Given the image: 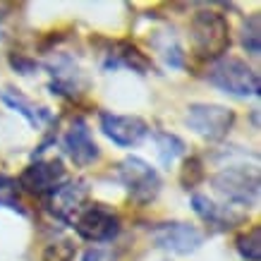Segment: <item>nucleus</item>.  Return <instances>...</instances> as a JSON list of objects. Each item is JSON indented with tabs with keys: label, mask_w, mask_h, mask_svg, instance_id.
Instances as JSON below:
<instances>
[{
	"label": "nucleus",
	"mask_w": 261,
	"mask_h": 261,
	"mask_svg": "<svg viewBox=\"0 0 261 261\" xmlns=\"http://www.w3.org/2000/svg\"><path fill=\"white\" fill-rule=\"evenodd\" d=\"M192 48L201 60H221L230 48V24L221 12L201 10L190 22Z\"/></svg>",
	"instance_id": "f257e3e1"
},
{
	"label": "nucleus",
	"mask_w": 261,
	"mask_h": 261,
	"mask_svg": "<svg viewBox=\"0 0 261 261\" xmlns=\"http://www.w3.org/2000/svg\"><path fill=\"white\" fill-rule=\"evenodd\" d=\"M208 82L216 89H221L223 94L238 96V98H249V96L261 94V82L259 74L240 58L223 56L216 60L208 70Z\"/></svg>",
	"instance_id": "f03ea898"
},
{
	"label": "nucleus",
	"mask_w": 261,
	"mask_h": 261,
	"mask_svg": "<svg viewBox=\"0 0 261 261\" xmlns=\"http://www.w3.org/2000/svg\"><path fill=\"white\" fill-rule=\"evenodd\" d=\"M115 177L127 190V194L132 197V201H137L139 206L151 204L163 187L159 170L139 156H127L125 161H120Z\"/></svg>",
	"instance_id": "7ed1b4c3"
},
{
	"label": "nucleus",
	"mask_w": 261,
	"mask_h": 261,
	"mask_svg": "<svg viewBox=\"0 0 261 261\" xmlns=\"http://www.w3.org/2000/svg\"><path fill=\"white\" fill-rule=\"evenodd\" d=\"M214 190L230 204L254 208L259 204V170L247 166H228L214 175Z\"/></svg>",
	"instance_id": "20e7f679"
},
{
	"label": "nucleus",
	"mask_w": 261,
	"mask_h": 261,
	"mask_svg": "<svg viewBox=\"0 0 261 261\" xmlns=\"http://www.w3.org/2000/svg\"><path fill=\"white\" fill-rule=\"evenodd\" d=\"M235 111H230L225 106H216V103H192L187 108L185 122L194 135L204 137L208 142H218L235 125Z\"/></svg>",
	"instance_id": "39448f33"
},
{
	"label": "nucleus",
	"mask_w": 261,
	"mask_h": 261,
	"mask_svg": "<svg viewBox=\"0 0 261 261\" xmlns=\"http://www.w3.org/2000/svg\"><path fill=\"white\" fill-rule=\"evenodd\" d=\"M72 228L87 242H111L120 232V216L106 204H89L74 216Z\"/></svg>",
	"instance_id": "423d86ee"
},
{
	"label": "nucleus",
	"mask_w": 261,
	"mask_h": 261,
	"mask_svg": "<svg viewBox=\"0 0 261 261\" xmlns=\"http://www.w3.org/2000/svg\"><path fill=\"white\" fill-rule=\"evenodd\" d=\"M151 238L156 242V247L166 249V252L175 254V256H190L204 245V232L197 225L190 223H161L151 230Z\"/></svg>",
	"instance_id": "0eeeda50"
},
{
	"label": "nucleus",
	"mask_w": 261,
	"mask_h": 261,
	"mask_svg": "<svg viewBox=\"0 0 261 261\" xmlns=\"http://www.w3.org/2000/svg\"><path fill=\"white\" fill-rule=\"evenodd\" d=\"M98 125H101L103 135L108 137L115 146H122V149L137 146L151 132L146 120H142L139 115H118V113L111 111H103L98 115Z\"/></svg>",
	"instance_id": "6e6552de"
},
{
	"label": "nucleus",
	"mask_w": 261,
	"mask_h": 261,
	"mask_svg": "<svg viewBox=\"0 0 261 261\" xmlns=\"http://www.w3.org/2000/svg\"><path fill=\"white\" fill-rule=\"evenodd\" d=\"M65 180H67V170L60 161H36L22 170V175L17 177V187H22L34 197H48Z\"/></svg>",
	"instance_id": "1a4fd4ad"
},
{
	"label": "nucleus",
	"mask_w": 261,
	"mask_h": 261,
	"mask_svg": "<svg viewBox=\"0 0 261 261\" xmlns=\"http://www.w3.org/2000/svg\"><path fill=\"white\" fill-rule=\"evenodd\" d=\"M87 197H89V187L84 180H65L60 187H56L43 199H46V208L56 216L58 221L72 225L74 216L84 208Z\"/></svg>",
	"instance_id": "9d476101"
},
{
	"label": "nucleus",
	"mask_w": 261,
	"mask_h": 261,
	"mask_svg": "<svg viewBox=\"0 0 261 261\" xmlns=\"http://www.w3.org/2000/svg\"><path fill=\"white\" fill-rule=\"evenodd\" d=\"M63 149L72 159V163L80 168H87L101 159V149H98V144L94 142L89 125L82 118L72 120L70 129H67L63 137Z\"/></svg>",
	"instance_id": "9b49d317"
},
{
	"label": "nucleus",
	"mask_w": 261,
	"mask_h": 261,
	"mask_svg": "<svg viewBox=\"0 0 261 261\" xmlns=\"http://www.w3.org/2000/svg\"><path fill=\"white\" fill-rule=\"evenodd\" d=\"M46 70L50 72L53 82L48 84L50 94L58 96H77L84 91V74L82 70L74 65L70 56H56V60H50L46 65Z\"/></svg>",
	"instance_id": "f8f14e48"
},
{
	"label": "nucleus",
	"mask_w": 261,
	"mask_h": 261,
	"mask_svg": "<svg viewBox=\"0 0 261 261\" xmlns=\"http://www.w3.org/2000/svg\"><path fill=\"white\" fill-rule=\"evenodd\" d=\"M192 211L214 230L223 232V230H230L245 223L247 214H240L235 211V206H218L216 201L206 197V194H192Z\"/></svg>",
	"instance_id": "ddd939ff"
},
{
	"label": "nucleus",
	"mask_w": 261,
	"mask_h": 261,
	"mask_svg": "<svg viewBox=\"0 0 261 261\" xmlns=\"http://www.w3.org/2000/svg\"><path fill=\"white\" fill-rule=\"evenodd\" d=\"M0 101L5 103L10 111L19 113V115H22V118L34 127V129H41L46 122L53 120V113L48 111V108L36 106L34 101H29L27 96L19 94V91H15V89H3V91H0Z\"/></svg>",
	"instance_id": "4468645a"
},
{
	"label": "nucleus",
	"mask_w": 261,
	"mask_h": 261,
	"mask_svg": "<svg viewBox=\"0 0 261 261\" xmlns=\"http://www.w3.org/2000/svg\"><path fill=\"white\" fill-rule=\"evenodd\" d=\"M120 65H125L129 70L139 72V74H146L151 72L153 63H151V58L146 53H142L135 43H127V41H118L115 48H113L111 53H108V60H106V70H115Z\"/></svg>",
	"instance_id": "2eb2a0df"
},
{
	"label": "nucleus",
	"mask_w": 261,
	"mask_h": 261,
	"mask_svg": "<svg viewBox=\"0 0 261 261\" xmlns=\"http://www.w3.org/2000/svg\"><path fill=\"white\" fill-rule=\"evenodd\" d=\"M153 137H156L159 159L163 166L175 163V159H180L182 153H185V142H182L177 135H170V132H153Z\"/></svg>",
	"instance_id": "dca6fc26"
},
{
	"label": "nucleus",
	"mask_w": 261,
	"mask_h": 261,
	"mask_svg": "<svg viewBox=\"0 0 261 261\" xmlns=\"http://www.w3.org/2000/svg\"><path fill=\"white\" fill-rule=\"evenodd\" d=\"M240 43L252 58L261 53V19L259 15H249L240 29Z\"/></svg>",
	"instance_id": "f3484780"
},
{
	"label": "nucleus",
	"mask_w": 261,
	"mask_h": 261,
	"mask_svg": "<svg viewBox=\"0 0 261 261\" xmlns=\"http://www.w3.org/2000/svg\"><path fill=\"white\" fill-rule=\"evenodd\" d=\"M0 208H10L19 216H27L22 199H19V187L17 180L10 175H0Z\"/></svg>",
	"instance_id": "a211bd4d"
},
{
	"label": "nucleus",
	"mask_w": 261,
	"mask_h": 261,
	"mask_svg": "<svg viewBox=\"0 0 261 261\" xmlns=\"http://www.w3.org/2000/svg\"><path fill=\"white\" fill-rule=\"evenodd\" d=\"M238 252L245 261H261V228L254 225L238 238Z\"/></svg>",
	"instance_id": "6ab92c4d"
},
{
	"label": "nucleus",
	"mask_w": 261,
	"mask_h": 261,
	"mask_svg": "<svg viewBox=\"0 0 261 261\" xmlns=\"http://www.w3.org/2000/svg\"><path fill=\"white\" fill-rule=\"evenodd\" d=\"M206 177V170H204V163L199 156H190V159L182 161V168H180V185L185 190H194L199 182H204Z\"/></svg>",
	"instance_id": "aec40b11"
},
{
	"label": "nucleus",
	"mask_w": 261,
	"mask_h": 261,
	"mask_svg": "<svg viewBox=\"0 0 261 261\" xmlns=\"http://www.w3.org/2000/svg\"><path fill=\"white\" fill-rule=\"evenodd\" d=\"M74 254H77V247L72 245L70 240H60V242H53V245L46 247L41 261H72Z\"/></svg>",
	"instance_id": "412c9836"
},
{
	"label": "nucleus",
	"mask_w": 261,
	"mask_h": 261,
	"mask_svg": "<svg viewBox=\"0 0 261 261\" xmlns=\"http://www.w3.org/2000/svg\"><path fill=\"white\" fill-rule=\"evenodd\" d=\"M10 65H12V70H17L19 74H32L36 70V63H34L32 58L27 56H19V53H10Z\"/></svg>",
	"instance_id": "4be33fe9"
},
{
	"label": "nucleus",
	"mask_w": 261,
	"mask_h": 261,
	"mask_svg": "<svg viewBox=\"0 0 261 261\" xmlns=\"http://www.w3.org/2000/svg\"><path fill=\"white\" fill-rule=\"evenodd\" d=\"M82 261H118L115 259V254L108 252V249H101V247H89Z\"/></svg>",
	"instance_id": "5701e85b"
},
{
	"label": "nucleus",
	"mask_w": 261,
	"mask_h": 261,
	"mask_svg": "<svg viewBox=\"0 0 261 261\" xmlns=\"http://www.w3.org/2000/svg\"><path fill=\"white\" fill-rule=\"evenodd\" d=\"M3 43H5V32L0 29V48H3Z\"/></svg>",
	"instance_id": "b1692460"
}]
</instances>
